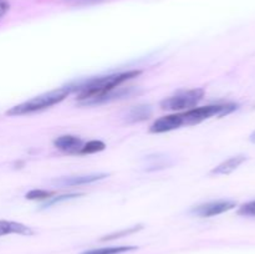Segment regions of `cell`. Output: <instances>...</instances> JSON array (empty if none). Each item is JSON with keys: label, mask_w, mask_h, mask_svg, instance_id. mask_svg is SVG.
Segmentation results:
<instances>
[{"label": "cell", "mask_w": 255, "mask_h": 254, "mask_svg": "<svg viewBox=\"0 0 255 254\" xmlns=\"http://www.w3.org/2000/svg\"><path fill=\"white\" fill-rule=\"evenodd\" d=\"M153 111L149 105H138V106H133L127 111L125 120L127 124H138V122L147 121L149 117L152 116Z\"/></svg>", "instance_id": "12"}, {"label": "cell", "mask_w": 255, "mask_h": 254, "mask_svg": "<svg viewBox=\"0 0 255 254\" xmlns=\"http://www.w3.org/2000/svg\"><path fill=\"white\" fill-rule=\"evenodd\" d=\"M238 109V105L236 104H218V105H208L203 107H194V109L188 110L183 112L184 125L193 126L198 125L206 120L212 119V117H224L227 115L232 114Z\"/></svg>", "instance_id": "3"}, {"label": "cell", "mask_w": 255, "mask_h": 254, "mask_svg": "<svg viewBox=\"0 0 255 254\" xmlns=\"http://www.w3.org/2000/svg\"><path fill=\"white\" fill-rule=\"evenodd\" d=\"M251 141L253 142V143H255V131L253 132V133L251 134Z\"/></svg>", "instance_id": "20"}, {"label": "cell", "mask_w": 255, "mask_h": 254, "mask_svg": "<svg viewBox=\"0 0 255 254\" xmlns=\"http://www.w3.org/2000/svg\"><path fill=\"white\" fill-rule=\"evenodd\" d=\"M106 148V143L104 141H100V139H91V141L84 143V146L80 149L79 154H92L97 153V152H101Z\"/></svg>", "instance_id": "14"}, {"label": "cell", "mask_w": 255, "mask_h": 254, "mask_svg": "<svg viewBox=\"0 0 255 254\" xmlns=\"http://www.w3.org/2000/svg\"><path fill=\"white\" fill-rule=\"evenodd\" d=\"M9 7L10 5L6 0H0V19H2L6 15V12L9 11Z\"/></svg>", "instance_id": "19"}, {"label": "cell", "mask_w": 255, "mask_h": 254, "mask_svg": "<svg viewBox=\"0 0 255 254\" xmlns=\"http://www.w3.org/2000/svg\"><path fill=\"white\" fill-rule=\"evenodd\" d=\"M138 249L136 246H117V247H104V248H95L85 251L80 254H124L127 252H133Z\"/></svg>", "instance_id": "13"}, {"label": "cell", "mask_w": 255, "mask_h": 254, "mask_svg": "<svg viewBox=\"0 0 255 254\" xmlns=\"http://www.w3.org/2000/svg\"><path fill=\"white\" fill-rule=\"evenodd\" d=\"M7 234H20V236H32L34 231L30 227L19 222L4 221L0 219V237L7 236Z\"/></svg>", "instance_id": "11"}, {"label": "cell", "mask_w": 255, "mask_h": 254, "mask_svg": "<svg viewBox=\"0 0 255 254\" xmlns=\"http://www.w3.org/2000/svg\"><path fill=\"white\" fill-rule=\"evenodd\" d=\"M142 228H143V226H142V224H138V226L129 227V228H127V229H122V231H120V232H115V233L109 234V236L102 237L101 241L102 242H106V241H115V239L124 238V237L129 236V234H133V233H136V232H139Z\"/></svg>", "instance_id": "15"}, {"label": "cell", "mask_w": 255, "mask_h": 254, "mask_svg": "<svg viewBox=\"0 0 255 254\" xmlns=\"http://www.w3.org/2000/svg\"><path fill=\"white\" fill-rule=\"evenodd\" d=\"M247 159H248V157L246 154H237V156L231 157V158L219 163L217 167H214L211 171V174H218V176H221V174H231L232 172L238 169Z\"/></svg>", "instance_id": "9"}, {"label": "cell", "mask_w": 255, "mask_h": 254, "mask_svg": "<svg viewBox=\"0 0 255 254\" xmlns=\"http://www.w3.org/2000/svg\"><path fill=\"white\" fill-rule=\"evenodd\" d=\"M70 94H71V91H70L67 86H64L57 90H52V91L45 92V94L35 96L32 99L27 100V101L10 107L6 111V115L7 116H26V115L40 112L42 110L50 109V107L62 102Z\"/></svg>", "instance_id": "2"}, {"label": "cell", "mask_w": 255, "mask_h": 254, "mask_svg": "<svg viewBox=\"0 0 255 254\" xmlns=\"http://www.w3.org/2000/svg\"><path fill=\"white\" fill-rule=\"evenodd\" d=\"M234 207H236V202L212 201L203 204H199V206H194L189 212L193 216L201 217V218H209V217L219 216V214L226 213V212L233 209Z\"/></svg>", "instance_id": "5"}, {"label": "cell", "mask_w": 255, "mask_h": 254, "mask_svg": "<svg viewBox=\"0 0 255 254\" xmlns=\"http://www.w3.org/2000/svg\"><path fill=\"white\" fill-rule=\"evenodd\" d=\"M109 173H90L81 174V176H72V177H62V178L55 179L54 183L59 184L61 187H76L82 186V184L94 183V182L101 181L109 177Z\"/></svg>", "instance_id": "7"}, {"label": "cell", "mask_w": 255, "mask_h": 254, "mask_svg": "<svg viewBox=\"0 0 255 254\" xmlns=\"http://www.w3.org/2000/svg\"><path fill=\"white\" fill-rule=\"evenodd\" d=\"M141 74V70H129V71L119 72V74H110L106 76L80 80V81L67 85V87L71 92H76L77 102L80 104V102L89 101V100L99 99L124 85L125 82L129 81L134 77H138Z\"/></svg>", "instance_id": "1"}, {"label": "cell", "mask_w": 255, "mask_h": 254, "mask_svg": "<svg viewBox=\"0 0 255 254\" xmlns=\"http://www.w3.org/2000/svg\"><path fill=\"white\" fill-rule=\"evenodd\" d=\"M81 196H84V194L82 193H69V194H61V196H54V197H51V198L46 199V202H45V203H42L40 208L41 209L49 208V207L54 206V204L70 201V199H74V198H79V197H81Z\"/></svg>", "instance_id": "16"}, {"label": "cell", "mask_w": 255, "mask_h": 254, "mask_svg": "<svg viewBox=\"0 0 255 254\" xmlns=\"http://www.w3.org/2000/svg\"><path fill=\"white\" fill-rule=\"evenodd\" d=\"M203 89H192L179 91L173 96L166 97L161 101V109L166 111H188L194 109L204 97Z\"/></svg>", "instance_id": "4"}, {"label": "cell", "mask_w": 255, "mask_h": 254, "mask_svg": "<svg viewBox=\"0 0 255 254\" xmlns=\"http://www.w3.org/2000/svg\"><path fill=\"white\" fill-rule=\"evenodd\" d=\"M55 196L54 191H47V189H31L25 194V198L29 201H45Z\"/></svg>", "instance_id": "17"}, {"label": "cell", "mask_w": 255, "mask_h": 254, "mask_svg": "<svg viewBox=\"0 0 255 254\" xmlns=\"http://www.w3.org/2000/svg\"><path fill=\"white\" fill-rule=\"evenodd\" d=\"M184 126L183 116L182 114L167 115V116L159 117L149 127L151 133H164V132L173 131V129L181 128Z\"/></svg>", "instance_id": "6"}, {"label": "cell", "mask_w": 255, "mask_h": 254, "mask_svg": "<svg viewBox=\"0 0 255 254\" xmlns=\"http://www.w3.org/2000/svg\"><path fill=\"white\" fill-rule=\"evenodd\" d=\"M144 169L148 172L159 171V169L168 168V167L173 166V161L171 157L163 153H153L149 156L144 157Z\"/></svg>", "instance_id": "10"}, {"label": "cell", "mask_w": 255, "mask_h": 254, "mask_svg": "<svg viewBox=\"0 0 255 254\" xmlns=\"http://www.w3.org/2000/svg\"><path fill=\"white\" fill-rule=\"evenodd\" d=\"M239 216L244 217H255V201L244 203L241 208L238 209Z\"/></svg>", "instance_id": "18"}, {"label": "cell", "mask_w": 255, "mask_h": 254, "mask_svg": "<svg viewBox=\"0 0 255 254\" xmlns=\"http://www.w3.org/2000/svg\"><path fill=\"white\" fill-rule=\"evenodd\" d=\"M52 143L55 148L69 154H79L80 149L84 146V141L75 134H62L55 138Z\"/></svg>", "instance_id": "8"}]
</instances>
